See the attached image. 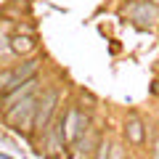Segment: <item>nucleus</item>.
<instances>
[{
    "instance_id": "nucleus-10",
    "label": "nucleus",
    "mask_w": 159,
    "mask_h": 159,
    "mask_svg": "<svg viewBox=\"0 0 159 159\" xmlns=\"http://www.w3.org/2000/svg\"><path fill=\"white\" fill-rule=\"evenodd\" d=\"M32 19V0H8L6 6L0 8V21L6 24H21Z\"/></svg>"
},
{
    "instance_id": "nucleus-9",
    "label": "nucleus",
    "mask_w": 159,
    "mask_h": 159,
    "mask_svg": "<svg viewBox=\"0 0 159 159\" xmlns=\"http://www.w3.org/2000/svg\"><path fill=\"white\" fill-rule=\"evenodd\" d=\"M11 51L16 58H29L34 53H40L37 32H11Z\"/></svg>"
},
{
    "instance_id": "nucleus-4",
    "label": "nucleus",
    "mask_w": 159,
    "mask_h": 159,
    "mask_svg": "<svg viewBox=\"0 0 159 159\" xmlns=\"http://www.w3.org/2000/svg\"><path fill=\"white\" fill-rule=\"evenodd\" d=\"M119 16L125 19V21H130L133 27H138V29L154 32L159 27V6H154L148 0H127L125 6L119 8Z\"/></svg>"
},
{
    "instance_id": "nucleus-11",
    "label": "nucleus",
    "mask_w": 159,
    "mask_h": 159,
    "mask_svg": "<svg viewBox=\"0 0 159 159\" xmlns=\"http://www.w3.org/2000/svg\"><path fill=\"white\" fill-rule=\"evenodd\" d=\"M130 157V148L119 135H111V146H109V159H127Z\"/></svg>"
},
{
    "instance_id": "nucleus-1",
    "label": "nucleus",
    "mask_w": 159,
    "mask_h": 159,
    "mask_svg": "<svg viewBox=\"0 0 159 159\" xmlns=\"http://www.w3.org/2000/svg\"><path fill=\"white\" fill-rule=\"evenodd\" d=\"M61 109H64V85L58 82V80H51V82H45V88L37 93L34 122H32V138H29V141H34V138L43 135V133L58 119Z\"/></svg>"
},
{
    "instance_id": "nucleus-15",
    "label": "nucleus",
    "mask_w": 159,
    "mask_h": 159,
    "mask_svg": "<svg viewBox=\"0 0 159 159\" xmlns=\"http://www.w3.org/2000/svg\"><path fill=\"white\" fill-rule=\"evenodd\" d=\"M127 159H141V157H138V154H130V157H127Z\"/></svg>"
},
{
    "instance_id": "nucleus-2",
    "label": "nucleus",
    "mask_w": 159,
    "mask_h": 159,
    "mask_svg": "<svg viewBox=\"0 0 159 159\" xmlns=\"http://www.w3.org/2000/svg\"><path fill=\"white\" fill-rule=\"evenodd\" d=\"M93 119H96V114L85 111L74 98H72V101H66V106H64L61 114H58V125H61V135H64L66 148H72L74 143H77V138L93 125Z\"/></svg>"
},
{
    "instance_id": "nucleus-13",
    "label": "nucleus",
    "mask_w": 159,
    "mask_h": 159,
    "mask_svg": "<svg viewBox=\"0 0 159 159\" xmlns=\"http://www.w3.org/2000/svg\"><path fill=\"white\" fill-rule=\"evenodd\" d=\"M109 146H111V135L106 133V135L101 138V143L96 146V154H93L90 159H109Z\"/></svg>"
},
{
    "instance_id": "nucleus-6",
    "label": "nucleus",
    "mask_w": 159,
    "mask_h": 159,
    "mask_svg": "<svg viewBox=\"0 0 159 159\" xmlns=\"http://www.w3.org/2000/svg\"><path fill=\"white\" fill-rule=\"evenodd\" d=\"M32 143H34V151H37L40 157H45V159H61L64 151H66V143H64L58 119H56V122H53V125L48 127L40 138H34Z\"/></svg>"
},
{
    "instance_id": "nucleus-5",
    "label": "nucleus",
    "mask_w": 159,
    "mask_h": 159,
    "mask_svg": "<svg viewBox=\"0 0 159 159\" xmlns=\"http://www.w3.org/2000/svg\"><path fill=\"white\" fill-rule=\"evenodd\" d=\"M148 122L141 117L138 111H125V117H122V127H119V138L127 143L130 148H143L148 141Z\"/></svg>"
},
{
    "instance_id": "nucleus-3",
    "label": "nucleus",
    "mask_w": 159,
    "mask_h": 159,
    "mask_svg": "<svg viewBox=\"0 0 159 159\" xmlns=\"http://www.w3.org/2000/svg\"><path fill=\"white\" fill-rule=\"evenodd\" d=\"M34 106H37V96L21 98L19 103H13L11 109H6L0 114V119H3L6 127H11L13 133H19L29 141L32 138V122H34Z\"/></svg>"
},
{
    "instance_id": "nucleus-12",
    "label": "nucleus",
    "mask_w": 159,
    "mask_h": 159,
    "mask_svg": "<svg viewBox=\"0 0 159 159\" xmlns=\"http://www.w3.org/2000/svg\"><path fill=\"white\" fill-rule=\"evenodd\" d=\"M13 88V72L11 66H0V98Z\"/></svg>"
},
{
    "instance_id": "nucleus-14",
    "label": "nucleus",
    "mask_w": 159,
    "mask_h": 159,
    "mask_svg": "<svg viewBox=\"0 0 159 159\" xmlns=\"http://www.w3.org/2000/svg\"><path fill=\"white\" fill-rule=\"evenodd\" d=\"M148 159H159V125L154 127V135H148Z\"/></svg>"
},
{
    "instance_id": "nucleus-7",
    "label": "nucleus",
    "mask_w": 159,
    "mask_h": 159,
    "mask_svg": "<svg viewBox=\"0 0 159 159\" xmlns=\"http://www.w3.org/2000/svg\"><path fill=\"white\" fill-rule=\"evenodd\" d=\"M106 122H103V119H93V125L88 127L85 133H82V135L77 138V143H74V154H77L80 159H90L93 154H96V146L98 143H101V138L106 135Z\"/></svg>"
},
{
    "instance_id": "nucleus-8",
    "label": "nucleus",
    "mask_w": 159,
    "mask_h": 159,
    "mask_svg": "<svg viewBox=\"0 0 159 159\" xmlns=\"http://www.w3.org/2000/svg\"><path fill=\"white\" fill-rule=\"evenodd\" d=\"M43 66H45V56H43V53H34V56H29V58H19L16 64H11L13 85H21L27 80L37 77V74L43 72Z\"/></svg>"
},
{
    "instance_id": "nucleus-16",
    "label": "nucleus",
    "mask_w": 159,
    "mask_h": 159,
    "mask_svg": "<svg viewBox=\"0 0 159 159\" xmlns=\"http://www.w3.org/2000/svg\"><path fill=\"white\" fill-rule=\"evenodd\" d=\"M148 3H154V6H159V0H148Z\"/></svg>"
}]
</instances>
